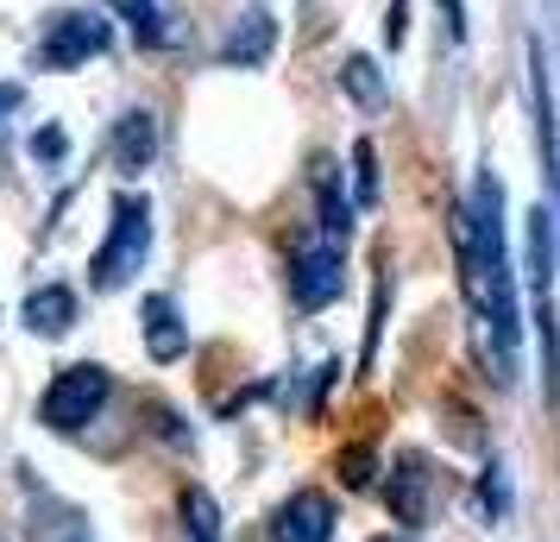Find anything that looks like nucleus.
<instances>
[{"mask_svg":"<svg viewBox=\"0 0 560 542\" xmlns=\"http://www.w3.org/2000/svg\"><path fill=\"white\" fill-rule=\"evenodd\" d=\"M308 196H315V228L340 233V240H353V215H359V196L347 189V177H340V164L334 158H315V171H308Z\"/></svg>","mask_w":560,"mask_h":542,"instance_id":"nucleus-9","label":"nucleus"},{"mask_svg":"<svg viewBox=\"0 0 560 542\" xmlns=\"http://www.w3.org/2000/svg\"><path fill=\"white\" fill-rule=\"evenodd\" d=\"M152 258V196L139 189H120L114 208H107V233L102 246L89 253V285L95 290H127Z\"/></svg>","mask_w":560,"mask_h":542,"instance_id":"nucleus-2","label":"nucleus"},{"mask_svg":"<svg viewBox=\"0 0 560 542\" xmlns=\"http://www.w3.org/2000/svg\"><path fill=\"white\" fill-rule=\"evenodd\" d=\"M372 542H416V530H384V537H372Z\"/></svg>","mask_w":560,"mask_h":542,"instance_id":"nucleus-22","label":"nucleus"},{"mask_svg":"<svg viewBox=\"0 0 560 542\" xmlns=\"http://www.w3.org/2000/svg\"><path fill=\"white\" fill-rule=\"evenodd\" d=\"M265 530H271V542H334L340 537V505H334L322 486H296L278 511H271Z\"/></svg>","mask_w":560,"mask_h":542,"instance_id":"nucleus-7","label":"nucleus"},{"mask_svg":"<svg viewBox=\"0 0 560 542\" xmlns=\"http://www.w3.org/2000/svg\"><path fill=\"white\" fill-rule=\"evenodd\" d=\"M340 486L347 492H372L378 486V448H372V441H359V448L340 454Z\"/></svg>","mask_w":560,"mask_h":542,"instance_id":"nucleus-16","label":"nucleus"},{"mask_svg":"<svg viewBox=\"0 0 560 542\" xmlns=\"http://www.w3.org/2000/svg\"><path fill=\"white\" fill-rule=\"evenodd\" d=\"M107 13L132 32L139 51H171V45H177V13H171V0H107Z\"/></svg>","mask_w":560,"mask_h":542,"instance_id":"nucleus-10","label":"nucleus"},{"mask_svg":"<svg viewBox=\"0 0 560 542\" xmlns=\"http://www.w3.org/2000/svg\"><path fill=\"white\" fill-rule=\"evenodd\" d=\"M485 511L510 517V480H504V466H485Z\"/></svg>","mask_w":560,"mask_h":542,"instance_id":"nucleus-18","label":"nucleus"},{"mask_svg":"<svg viewBox=\"0 0 560 542\" xmlns=\"http://www.w3.org/2000/svg\"><path fill=\"white\" fill-rule=\"evenodd\" d=\"M63 152H70V139H63V127H45V132H32V158H45V164H57Z\"/></svg>","mask_w":560,"mask_h":542,"instance_id":"nucleus-19","label":"nucleus"},{"mask_svg":"<svg viewBox=\"0 0 560 542\" xmlns=\"http://www.w3.org/2000/svg\"><path fill=\"white\" fill-rule=\"evenodd\" d=\"M353 177H359V208H372L378 203V152H372V139H359L353 146Z\"/></svg>","mask_w":560,"mask_h":542,"instance_id":"nucleus-17","label":"nucleus"},{"mask_svg":"<svg viewBox=\"0 0 560 542\" xmlns=\"http://www.w3.org/2000/svg\"><path fill=\"white\" fill-rule=\"evenodd\" d=\"M340 95L359 102V107H384V70L372 57H347V64H340Z\"/></svg>","mask_w":560,"mask_h":542,"instance_id":"nucleus-15","label":"nucleus"},{"mask_svg":"<svg viewBox=\"0 0 560 542\" xmlns=\"http://www.w3.org/2000/svg\"><path fill=\"white\" fill-rule=\"evenodd\" d=\"M139 315H145V322H139V328H145V354H152L158 366H171V360L189 354V322H183L177 297H164V290H158V297L139 303Z\"/></svg>","mask_w":560,"mask_h":542,"instance_id":"nucleus-11","label":"nucleus"},{"mask_svg":"<svg viewBox=\"0 0 560 542\" xmlns=\"http://www.w3.org/2000/svg\"><path fill=\"white\" fill-rule=\"evenodd\" d=\"M447 233H454L459 297H466V315H472L479 360L510 391L523 379V290H516V258H510V233H504V183L491 171H479L472 189L454 203Z\"/></svg>","mask_w":560,"mask_h":542,"instance_id":"nucleus-1","label":"nucleus"},{"mask_svg":"<svg viewBox=\"0 0 560 542\" xmlns=\"http://www.w3.org/2000/svg\"><path fill=\"white\" fill-rule=\"evenodd\" d=\"M158 146H164V132H158V114L152 107H127L114 132H107V158H114V171L120 177H139V171H152L158 164Z\"/></svg>","mask_w":560,"mask_h":542,"instance_id":"nucleus-8","label":"nucleus"},{"mask_svg":"<svg viewBox=\"0 0 560 542\" xmlns=\"http://www.w3.org/2000/svg\"><path fill=\"white\" fill-rule=\"evenodd\" d=\"M26 328L32 335H45V341H57V335H70V328H77V315H82V297L70 285H38L26 297Z\"/></svg>","mask_w":560,"mask_h":542,"instance_id":"nucleus-12","label":"nucleus"},{"mask_svg":"<svg viewBox=\"0 0 560 542\" xmlns=\"http://www.w3.org/2000/svg\"><path fill=\"white\" fill-rule=\"evenodd\" d=\"M271 38H278L271 20H265V13H246V26H233L221 57H228V64H265V57H271Z\"/></svg>","mask_w":560,"mask_h":542,"instance_id":"nucleus-14","label":"nucleus"},{"mask_svg":"<svg viewBox=\"0 0 560 542\" xmlns=\"http://www.w3.org/2000/svg\"><path fill=\"white\" fill-rule=\"evenodd\" d=\"M434 498H441V473H434L429 454L409 448L404 461H390V480H384V505L397 517V530H422L434 517Z\"/></svg>","mask_w":560,"mask_h":542,"instance_id":"nucleus-6","label":"nucleus"},{"mask_svg":"<svg viewBox=\"0 0 560 542\" xmlns=\"http://www.w3.org/2000/svg\"><path fill=\"white\" fill-rule=\"evenodd\" d=\"M441 7H447V32L459 38V32H466V26H459V0H441Z\"/></svg>","mask_w":560,"mask_h":542,"instance_id":"nucleus-21","label":"nucleus"},{"mask_svg":"<svg viewBox=\"0 0 560 542\" xmlns=\"http://www.w3.org/2000/svg\"><path fill=\"white\" fill-rule=\"evenodd\" d=\"M107 404H114V372L102 360H77L51 372V385L38 397V423L51 436H82L89 423H102Z\"/></svg>","mask_w":560,"mask_h":542,"instance_id":"nucleus-4","label":"nucleus"},{"mask_svg":"<svg viewBox=\"0 0 560 542\" xmlns=\"http://www.w3.org/2000/svg\"><path fill=\"white\" fill-rule=\"evenodd\" d=\"M114 45V26H107L102 13H89V7H57L45 32H38V51L32 64L38 70H82L89 57H102Z\"/></svg>","mask_w":560,"mask_h":542,"instance_id":"nucleus-5","label":"nucleus"},{"mask_svg":"<svg viewBox=\"0 0 560 542\" xmlns=\"http://www.w3.org/2000/svg\"><path fill=\"white\" fill-rule=\"evenodd\" d=\"M13 107H20V89H13V82H0V114H13Z\"/></svg>","mask_w":560,"mask_h":542,"instance_id":"nucleus-20","label":"nucleus"},{"mask_svg":"<svg viewBox=\"0 0 560 542\" xmlns=\"http://www.w3.org/2000/svg\"><path fill=\"white\" fill-rule=\"evenodd\" d=\"M283 285H290V303L296 315H322L347 297V240L328 228L303 221V233L290 240V258H283Z\"/></svg>","mask_w":560,"mask_h":542,"instance_id":"nucleus-3","label":"nucleus"},{"mask_svg":"<svg viewBox=\"0 0 560 542\" xmlns=\"http://www.w3.org/2000/svg\"><path fill=\"white\" fill-rule=\"evenodd\" d=\"M177 511H183V542H228L221 537V505H214L208 486H183Z\"/></svg>","mask_w":560,"mask_h":542,"instance_id":"nucleus-13","label":"nucleus"}]
</instances>
